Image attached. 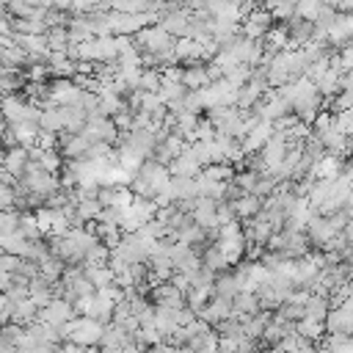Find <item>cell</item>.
Here are the masks:
<instances>
[{
    "mask_svg": "<svg viewBox=\"0 0 353 353\" xmlns=\"http://www.w3.org/2000/svg\"><path fill=\"white\" fill-rule=\"evenodd\" d=\"M336 63H339V69H342V72H353V41H347V44L339 50Z\"/></svg>",
    "mask_w": 353,
    "mask_h": 353,
    "instance_id": "d6986e66",
    "label": "cell"
},
{
    "mask_svg": "<svg viewBox=\"0 0 353 353\" xmlns=\"http://www.w3.org/2000/svg\"><path fill=\"white\" fill-rule=\"evenodd\" d=\"M320 11H323V3L320 0H298L295 3V17H301V19L314 22Z\"/></svg>",
    "mask_w": 353,
    "mask_h": 353,
    "instance_id": "2e32d148",
    "label": "cell"
},
{
    "mask_svg": "<svg viewBox=\"0 0 353 353\" xmlns=\"http://www.w3.org/2000/svg\"><path fill=\"white\" fill-rule=\"evenodd\" d=\"M28 163H30V152H28L25 146H14V149L6 152V163H3V168H6V174H8L11 179H22Z\"/></svg>",
    "mask_w": 353,
    "mask_h": 353,
    "instance_id": "8fae6325",
    "label": "cell"
},
{
    "mask_svg": "<svg viewBox=\"0 0 353 353\" xmlns=\"http://www.w3.org/2000/svg\"><path fill=\"white\" fill-rule=\"evenodd\" d=\"M273 22V17H270V11L268 8H251L245 17H243V25H240V33L245 36V39H251V41H262L265 36H268V30L273 28L270 25Z\"/></svg>",
    "mask_w": 353,
    "mask_h": 353,
    "instance_id": "277c9868",
    "label": "cell"
},
{
    "mask_svg": "<svg viewBox=\"0 0 353 353\" xmlns=\"http://www.w3.org/2000/svg\"><path fill=\"white\" fill-rule=\"evenodd\" d=\"M215 245H218V251L229 259V265L237 262V259L243 256V248H245V234H243L240 223L232 221V223H226V226H218V240H215Z\"/></svg>",
    "mask_w": 353,
    "mask_h": 353,
    "instance_id": "3957f363",
    "label": "cell"
},
{
    "mask_svg": "<svg viewBox=\"0 0 353 353\" xmlns=\"http://www.w3.org/2000/svg\"><path fill=\"white\" fill-rule=\"evenodd\" d=\"M328 353H353V336H345V334H331L328 339Z\"/></svg>",
    "mask_w": 353,
    "mask_h": 353,
    "instance_id": "ac0fdd59",
    "label": "cell"
},
{
    "mask_svg": "<svg viewBox=\"0 0 353 353\" xmlns=\"http://www.w3.org/2000/svg\"><path fill=\"white\" fill-rule=\"evenodd\" d=\"M39 320L47 323V325L61 328V325H66V323L74 320V303L66 301V298H52L44 309H39Z\"/></svg>",
    "mask_w": 353,
    "mask_h": 353,
    "instance_id": "8992f818",
    "label": "cell"
},
{
    "mask_svg": "<svg viewBox=\"0 0 353 353\" xmlns=\"http://www.w3.org/2000/svg\"><path fill=\"white\" fill-rule=\"evenodd\" d=\"M325 328H328L331 334L353 336V292L345 295V301L328 312V317H325Z\"/></svg>",
    "mask_w": 353,
    "mask_h": 353,
    "instance_id": "5b68a950",
    "label": "cell"
},
{
    "mask_svg": "<svg viewBox=\"0 0 353 353\" xmlns=\"http://www.w3.org/2000/svg\"><path fill=\"white\" fill-rule=\"evenodd\" d=\"M199 314H201V320H204V323L218 325V323H223V320H229V317L234 314V312H232V298L212 295V298L204 303V309H201Z\"/></svg>",
    "mask_w": 353,
    "mask_h": 353,
    "instance_id": "ba28073f",
    "label": "cell"
},
{
    "mask_svg": "<svg viewBox=\"0 0 353 353\" xmlns=\"http://www.w3.org/2000/svg\"><path fill=\"white\" fill-rule=\"evenodd\" d=\"M201 265L210 270V273H218V270H226V265H229V259L218 251V245H210L207 251H204V256H201Z\"/></svg>",
    "mask_w": 353,
    "mask_h": 353,
    "instance_id": "9a60e30c",
    "label": "cell"
},
{
    "mask_svg": "<svg viewBox=\"0 0 353 353\" xmlns=\"http://www.w3.org/2000/svg\"><path fill=\"white\" fill-rule=\"evenodd\" d=\"M284 30H287V41H290V44H295L298 50H301V47H306V44L314 39V25H312L309 19H301V17L287 19Z\"/></svg>",
    "mask_w": 353,
    "mask_h": 353,
    "instance_id": "9c48e42d",
    "label": "cell"
},
{
    "mask_svg": "<svg viewBox=\"0 0 353 353\" xmlns=\"http://www.w3.org/2000/svg\"><path fill=\"white\" fill-rule=\"evenodd\" d=\"M168 182H171L168 165H163V163H157V160H146V163L138 168V174L132 176L130 190H132V196H138V199H152V201H154V199L165 190Z\"/></svg>",
    "mask_w": 353,
    "mask_h": 353,
    "instance_id": "6da1fadb",
    "label": "cell"
},
{
    "mask_svg": "<svg viewBox=\"0 0 353 353\" xmlns=\"http://www.w3.org/2000/svg\"><path fill=\"white\" fill-rule=\"evenodd\" d=\"M320 3H323V6H328V8H334V11H336V8H339V3H342V0H320Z\"/></svg>",
    "mask_w": 353,
    "mask_h": 353,
    "instance_id": "44dd1931",
    "label": "cell"
},
{
    "mask_svg": "<svg viewBox=\"0 0 353 353\" xmlns=\"http://www.w3.org/2000/svg\"><path fill=\"white\" fill-rule=\"evenodd\" d=\"M39 130H41V132H61V130H63V121H61L58 108L41 110V116H39Z\"/></svg>",
    "mask_w": 353,
    "mask_h": 353,
    "instance_id": "5bb4252c",
    "label": "cell"
},
{
    "mask_svg": "<svg viewBox=\"0 0 353 353\" xmlns=\"http://www.w3.org/2000/svg\"><path fill=\"white\" fill-rule=\"evenodd\" d=\"M14 204H17V190L3 185L0 188V210H14Z\"/></svg>",
    "mask_w": 353,
    "mask_h": 353,
    "instance_id": "ffe728a7",
    "label": "cell"
},
{
    "mask_svg": "<svg viewBox=\"0 0 353 353\" xmlns=\"http://www.w3.org/2000/svg\"><path fill=\"white\" fill-rule=\"evenodd\" d=\"M210 83H212V80H210V74H207V66H199V63L185 66V74H182V85H185V88L201 91V88H207Z\"/></svg>",
    "mask_w": 353,
    "mask_h": 353,
    "instance_id": "4fadbf2b",
    "label": "cell"
},
{
    "mask_svg": "<svg viewBox=\"0 0 353 353\" xmlns=\"http://www.w3.org/2000/svg\"><path fill=\"white\" fill-rule=\"evenodd\" d=\"M190 218L201 226V229H218L221 223H218V201H212V199H204V196H199L196 201H193V207H190Z\"/></svg>",
    "mask_w": 353,
    "mask_h": 353,
    "instance_id": "52a82bcc",
    "label": "cell"
},
{
    "mask_svg": "<svg viewBox=\"0 0 353 353\" xmlns=\"http://www.w3.org/2000/svg\"><path fill=\"white\" fill-rule=\"evenodd\" d=\"M61 339H69L72 345L77 347H88V345H99L102 342V334H105V325L99 320H91V317H74L72 323L61 325Z\"/></svg>",
    "mask_w": 353,
    "mask_h": 353,
    "instance_id": "7a4b0ae2",
    "label": "cell"
},
{
    "mask_svg": "<svg viewBox=\"0 0 353 353\" xmlns=\"http://www.w3.org/2000/svg\"><path fill=\"white\" fill-rule=\"evenodd\" d=\"M229 204H232L234 215L243 218V221L254 218V215L262 210V199H259V196H251V193H240V196H237L234 201H229Z\"/></svg>",
    "mask_w": 353,
    "mask_h": 353,
    "instance_id": "7c38bea8",
    "label": "cell"
},
{
    "mask_svg": "<svg viewBox=\"0 0 353 353\" xmlns=\"http://www.w3.org/2000/svg\"><path fill=\"white\" fill-rule=\"evenodd\" d=\"M168 171H171V176H199L204 168H201V163L196 160V154L190 152V143H188L185 152L176 154V157L168 163Z\"/></svg>",
    "mask_w": 353,
    "mask_h": 353,
    "instance_id": "30bf717a",
    "label": "cell"
},
{
    "mask_svg": "<svg viewBox=\"0 0 353 353\" xmlns=\"http://www.w3.org/2000/svg\"><path fill=\"white\" fill-rule=\"evenodd\" d=\"M28 240H39L41 237V229H39V221H36V215H28V212H22L19 215V226H17Z\"/></svg>",
    "mask_w": 353,
    "mask_h": 353,
    "instance_id": "e0dca14e",
    "label": "cell"
}]
</instances>
